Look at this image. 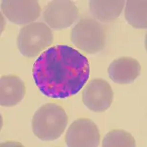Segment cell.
I'll use <instances>...</instances> for the list:
<instances>
[{
    "mask_svg": "<svg viewBox=\"0 0 147 147\" xmlns=\"http://www.w3.org/2000/svg\"><path fill=\"white\" fill-rule=\"evenodd\" d=\"M68 122V116L61 106L56 103H47L34 114L32 130L39 139L52 141L62 136Z\"/></svg>",
    "mask_w": 147,
    "mask_h": 147,
    "instance_id": "obj_2",
    "label": "cell"
},
{
    "mask_svg": "<svg viewBox=\"0 0 147 147\" xmlns=\"http://www.w3.org/2000/svg\"><path fill=\"white\" fill-rule=\"evenodd\" d=\"M147 1L128 0L124 10V16L128 23L137 29H144L147 26Z\"/></svg>",
    "mask_w": 147,
    "mask_h": 147,
    "instance_id": "obj_12",
    "label": "cell"
},
{
    "mask_svg": "<svg viewBox=\"0 0 147 147\" xmlns=\"http://www.w3.org/2000/svg\"><path fill=\"white\" fill-rule=\"evenodd\" d=\"M53 32L46 24L36 22L20 30L17 46L20 53L26 58H34L52 44Z\"/></svg>",
    "mask_w": 147,
    "mask_h": 147,
    "instance_id": "obj_4",
    "label": "cell"
},
{
    "mask_svg": "<svg viewBox=\"0 0 147 147\" xmlns=\"http://www.w3.org/2000/svg\"><path fill=\"white\" fill-rule=\"evenodd\" d=\"M70 40L80 50L86 54H94L105 48V29L97 20L84 18L71 30Z\"/></svg>",
    "mask_w": 147,
    "mask_h": 147,
    "instance_id": "obj_3",
    "label": "cell"
},
{
    "mask_svg": "<svg viewBox=\"0 0 147 147\" xmlns=\"http://www.w3.org/2000/svg\"><path fill=\"white\" fill-rule=\"evenodd\" d=\"M140 70L141 66L137 60L130 57H122L110 64L108 74L114 82L128 84L139 76Z\"/></svg>",
    "mask_w": 147,
    "mask_h": 147,
    "instance_id": "obj_9",
    "label": "cell"
},
{
    "mask_svg": "<svg viewBox=\"0 0 147 147\" xmlns=\"http://www.w3.org/2000/svg\"><path fill=\"white\" fill-rule=\"evenodd\" d=\"M125 1H89L90 11L99 21L110 22L119 17L123 9Z\"/></svg>",
    "mask_w": 147,
    "mask_h": 147,
    "instance_id": "obj_11",
    "label": "cell"
},
{
    "mask_svg": "<svg viewBox=\"0 0 147 147\" xmlns=\"http://www.w3.org/2000/svg\"><path fill=\"white\" fill-rule=\"evenodd\" d=\"M100 141L98 128L89 118H81L75 120L65 135V142L70 147H97Z\"/></svg>",
    "mask_w": 147,
    "mask_h": 147,
    "instance_id": "obj_5",
    "label": "cell"
},
{
    "mask_svg": "<svg viewBox=\"0 0 147 147\" xmlns=\"http://www.w3.org/2000/svg\"><path fill=\"white\" fill-rule=\"evenodd\" d=\"M78 15V9L73 1L55 0L49 2L45 7L43 18L50 28L63 30L72 26Z\"/></svg>",
    "mask_w": 147,
    "mask_h": 147,
    "instance_id": "obj_6",
    "label": "cell"
},
{
    "mask_svg": "<svg viewBox=\"0 0 147 147\" xmlns=\"http://www.w3.org/2000/svg\"><path fill=\"white\" fill-rule=\"evenodd\" d=\"M33 78L43 94L56 99L76 94L90 76L86 56L70 46L56 45L47 49L33 66Z\"/></svg>",
    "mask_w": 147,
    "mask_h": 147,
    "instance_id": "obj_1",
    "label": "cell"
},
{
    "mask_svg": "<svg viewBox=\"0 0 147 147\" xmlns=\"http://www.w3.org/2000/svg\"><path fill=\"white\" fill-rule=\"evenodd\" d=\"M114 98L109 83L102 78H95L86 86L82 92V102L91 111L103 112L109 109Z\"/></svg>",
    "mask_w": 147,
    "mask_h": 147,
    "instance_id": "obj_7",
    "label": "cell"
},
{
    "mask_svg": "<svg viewBox=\"0 0 147 147\" xmlns=\"http://www.w3.org/2000/svg\"><path fill=\"white\" fill-rule=\"evenodd\" d=\"M1 9L6 18L18 25L32 24L40 17L41 7L38 1H1Z\"/></svg>",
    "mask_w": 147,
    "mask_h": 147,
    "instance_id": "obj_8",
    "label": "cell"
},
{
    "mask_svg": "<svg viewBox=\"0 0 147 147\" xmlns=\"http://www.w3.org/2000/svg\"><path fill=\"white\" fill-rule=\"evenodd\" d=\"M103 147H134L136 140L129 132L114 129L108 132L102 140Z\"/></svg>",
    "mask_w": 147,
    "mask_h": 147,
    "instance_id": "obj_13",
    "label": "cell"
},
{
    "mask_svg": "<svg viewBox=\"0 0 147 147\" xmlns=\"http://www.w3.org/2000/svg\"><path fill=\"white\" fill-rule=\"evenodd\" d=\"M26 88L24 81L17 76H3L0 80V104L1 107L17 105L25 96Z\"/></svg>",
    "mask_w": 147,
    "mask_h": 147,
    "instance_id": "obj_10",
    "label": "cell"
}]
</instances>
